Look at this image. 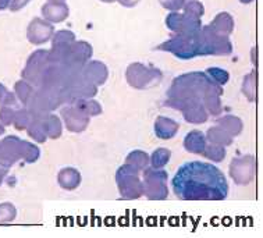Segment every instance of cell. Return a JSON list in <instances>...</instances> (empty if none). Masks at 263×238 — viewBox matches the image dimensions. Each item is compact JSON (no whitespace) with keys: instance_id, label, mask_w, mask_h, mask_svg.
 I'll list each match as a JSON object with an SVG mask.
<instances>
[{"instance_id":"32","label":"cell","mask_w":263,"mask_h":238,"mask_svg":"<svg viewBox=\"0 0 263 238\" xmlns=\"http://www.w3.org/2000/svg\"><path fill=\"white\" fill-rule=\"evenodd\" d=\"M208 115L219 116L223 112V106L220 102V95H208L202 99Z\"/></svg>"},{"instance_id":"14","label":"cell","mask_w":263,"mask_h":238,"mask_svg":"<svg viewBox=\"0 0 263 238\" xmlns=\"http://www.w3.org/2000/svg\"><path fill=\"white\" fill-rule=\"evenodd\" d=\"M42 17L52 24H59L66 21L70 15V7L64 2H48L41 9Z\"/></svg>"},{"instance_id":"9","label":"cell","mask_w":263,"mask_h":238,"mask_svg":"<svg viewBox=\"0 0 263 238\" xmlns=\"http://www.w3.org/2000/svg\"><path fill=\"white\" fill-rule=\"evenodd\" d=\"M229 173L237 186H248L256 176V159L252 155L235 157L230 163Z\"/></svg>"},{"instance_id":"2","label":"cell","mask_w":263,"mask_h":238,"mask_svg":"<svg viewBox=\"0 0 263 238\" xmlns=\"http://www.w3.org/2000/svg\"><path fill=\"white\" fill-rule=\"evenodd\" d=\"M208 95H223V86L216 84L206 72H188L174 78L167 90L164 106L172 109H185L192 102H202Z\"/></svg>"},{"instance_id":"35","label":"cell","mask_w":263,"mask_h":238,"mask_svg":"<svg viewBox=\"0 0 263 238\" xmlns=\"http://www.w3.org/2000/svg\"><path fill=\"white\" fill-rule=\"evenodd\" d=\"M17 217V209L13 204L5 202L0 204V224L10 223Z\"/></svg>"},{"instance_id":"49","label":"cell","mask_w":263,"mask_h":238,"mask_svg":"<svg viewBox=\"0 0 263 238\" xmlns=\"http://www.w3.org/2000/svg\"><path fill=\"white\" fill-rule=\"evenodd\" d=\"M48 2H64V0H48Z\"/></svg>"},{"instance_id":"28","label":"cell","mask_w":263,"mask_h":238,"mask_svg":"<svg viewBox=\"0 0 263 238\" xmlns=\"http://www.w3.org/2000/svg\"><path fill=\"white\" fill-rule=\"evenodd\" d=\"M172 157V151L167 148H159L149 156V164L155 169H163Z\"/></svg>"},{"instance_id":"34","label":"cell","mask_w":263,"mask_h":238,"mask_svg":"<svg viewBox=\"0 0 263 238\" xmlns=\"http://www.w3.org/2000/svg\"><path fill=\"white\" fill-rule=\"evenodd\" d=\"M182 10H184V14L191 15L195 19H202L205 14V6L202 5L199 0H187Z\"/></svg>"},{"instance_id":"42","label":"cell","mask_w":263,"mask_h":238,"mask_svg":"<svg viewBox=\"0 0 263 238\" xmlns=\"http://www.w3.org/2000/svg\"><path fill=\"white\" fill-rule=\"evenodd\" d=\"M116 2H119L120 5L124 7H134L139 3V0H116Z\"/></svg>"},{"instance_id":"15","label":"cell","mask_w":263,"mask_h":238,"mask_svg":"<svg viewBox=\"0 0 263 238\" xmlns=\"http://www.w3.org/2000/svg\"><path fill=\"white\" fill-rule=\"evenodd\" d=\"M82 76L85 77L86 80L96 86L103 85L107 78H109V70L106 67L105 63L98 62V60H92L88 62L82 68Z\"/></svg>"},{"instance_id":"30","label":"cell","mask_w":263,"mask_h":238,"mask_svg":"<svg viewBox=\"0 0 263 238\" xmlns=\"http://www.w3.org/2000/svg\"><path fill=\"white\" fill-rule=\"evenodd\" d=\"M41 156V151L36 145L21 139V159L25 163H35Z\"/></svg>"},{"instance_id":"24","label":"cell","mask_w":263,"mask_h":238,"mask_svg":"<svg viewBox=\"0 0 263 238\" xmlns=\"http://www.w3.org/2000/svg\"><path fill=\"white\" fill-rule=\"evenodd\" d=\"M43 124H45V131H46L48 138L58 139L62 137L63 123L58 116H54L50 113L46 119L43 120Z\"/></svg>"},{"instance_id":"11","label":"cell","mask_w":263,"mask_h":238,"mask_svg":"<svg viewBox=\"0 0 263 238\" xmlns=\"http://www.w3.org/2000/svg\"><path fill=\"white\" fill-rule=\"evenodd\" d=\"M53 33H54V27L52 23L41 17H35L27 28V39L29 43L39 46V45L49 42L53 38Z\"/></svg>"},{"instance_id":"21","label":"cell","mask_w":263,"mask_h":238,"mask_svg":"<svg viewBox=\"0 0 263 238\" xmlns=\"http://www.w3.org/2000/svg\"><path fill=\"white\" fill-rule=\"evenodd\" d=\"M206 141H209L211 143H216L220 147H229L233 143V137L230 135L226 130H223L220 125H216L212 129L208 130L206 133Z\"/></svg>"},{"instance_id":"12","label":"cell","mask_w":263,"mask_h":238,"mask_svg":"<svg viewBox=\"0 0 263 238\" xmlns=\"http://www.w3.org/2000/svg\"><path fill=\"white\" fill-rule=\"evenodd\" d=\"M62 119L66 129L71 133H82L85 131L91 117L86 116L82 110H80L77 106L67 105L62 109Z\"/></svg>"},{"instance_id":"17","label":"cell","mask_w":263,"mask_h":238,"mask_svg":"<svg viewBox=\"0 0 263 238\" xmlns=\"http://www.w3.org/2000/svg\"><path fill=\"white\" fill-rule=\"evenodd\" d=\"M58 182L63 190L74 191L81 186V174L74 167H64L59 172Z\"/></svg>"},{"instance_id":"37","label":"cell","mask_w":263,"mask_h":238,"mask_svg":"<svg viewBox=\"0 0 263 238\" xmlns=\"http://www.w3.org/2000/svg\"><path fill=\"white\" fill-rule=\"evenodd\" d=\"M76 33L68 29H60L53 33L52 43H72L76 42Z\"/></svg>"},{"instance_id":"10","label":"cell","mask_w":263,"mask_h":238,"mask_svg":"<svg viewBox=\"0 0 263 238\" xmlns=\"http://www.w3.org/2000/svg\"><path fill=\"white\" fill-rule=\"evenodd\" d=\"M166 27L174 33L195 35L201 31L202 21L201 19H195V17L184 14V13L173 11L166 17Z\"/></svg>"},{"instance_id":"7","label":"cell","mask_w":263,"mask_h":238,"mask_svg":"<svg viewBox=\"0 0 263 238\" xmlns=\"http://www.w3.org/2000/svg\"><path fill=\"white\" fill-rule=\"evenodd\" d=\"M167 173L163 169H145L144 170V181H142V188H144V195L151 200H164L168 196L167 188Z\"/></svg>"},{"instance_id":"3","label":"cell","mask_w":263,"mask_h":238,"mask_svg":"<svg viewBox=\"0 0 263 238\" xmlns=\"http://www.w3.org/2000/svg\"><path fill=\"white\" fill-rule=\"evenodd\" d=\"M233 53V43L229 36L212 28L202 27L199 31V56H229Z\"/></svg>"},{"instance_id":"16","label":"cell","mask_w":263,"mask_h":238,"mask_svg":"<svg viewBox=\"0 0 263 238\" xmlns=\"http://www.w3.org/2000/svg\"><path fill=\"white\" fill-rule=\"evenodd\" d=\"M180 130V124L168 117H158L155 121V134L160 139H172Z\"/></svg>"},{"instance_id":"47","label":"cell","mask_w":263,"mask_h":238,"mask_svg":"<svg viewBox=\"0 0 263 238\" xmlns=\"http://www.w3.org/2000/svg\"><path fill=\"white\" fill-rule=\"evenodd\" d=\"M241 3H244V5H248V3H252L254 0H239Z\"/></svg>"},{"instance_id":"5","label":"cell","mask_w":263,"mask_h":238,"mask_svg":"<svg viewBox=\"0 0 263 238\" xmlns=\"http://www.w3.org/2000/svg\"><path fill=\"white\" fill-rule=\"evenodd\" d=\"M125 80L135 89H148L162 82L163 74L156 67L145 66L144 63H131L127 67Z\"/></svg>"},{"instance_id":"46","label":"cell","mask_w":263,"mask_h":238,"mask_svg":"<svg viewBox=\"0 0 263 238\" xmlns=\"http://www.w3.org/2000/svg\"><path fill=\"white\" fill-rule=\"evenodd\" d=\"M5 133H6V127L3 125V124L0 123V135H3Z\"/></svg>"},{"instance_id":"22","label":"cell","mask_w":263,"mask_h":238,"mask_svg":"<svg viewBox=\"0 0 263 238\" xmlns=\"http://www.w3.org/2000/svg\"><path fill=\"white\" fill-rule=\"evenodd\" d=\"M217 125H220L221 129L226 130L227 133L234 138L237 135L241 134L242 131V127H244V124H242V120L238 119L237 116H223L221 119L217 120Z\"/></svg>"},{"instance_id":"48","label":"cell","mask_w":263,"mask_h":238,"mask_svg":"<svg viewBox=\"0 0 263 238\" xmlns=\"http://www.w3.org/2000/svg\"><path fill=\"white\" fill-rule=\"evenodd\" d=\"M101 2H103V3H115L116 0H101Z\"/></svg>"},{"instance_id":"36","label":"cell","mask_w":263,"mask_h":238,"mask_svg":"<svg viewBox=\"0 0 263 238\" xmlns=\"http://www.w3.org/2000/svg\"><path fill=\"white\" fill-rule=\"evenodd\" d=\"M206 74L211 77L212 80L216 82V84H219V85H226L230 80V74L223 68H219V67H211V68H208L206 70Z\"/></svg>"},{"instance_id":"25","label":"cell","mask_w":263,"mask_h":238,"mask_svg":"<svg viewBox=\"0 0 263 238\" xmlns=\"http://www.w3.org/2000/svg\"><path fill=\"white\" fill-rule=\"evenodd\" d=\"M43 120L45 119H32V121L27 127V133H28L29 138H32L35 142L38 143L46 142V139H48L46 131H45Z\"/></svg>"},{"instance_id":"26","label":"cell","mask_w":263,"mask_h":238,"mask_svg":"<svg viewBox=\"0 0 263 238\" xmlns=\"http://www.w3.org/2000/svg\"><path fill=\"white\" fill-rule=\"evenodd\" d=\"M125 163L137 169L138 172H144L145 169L149 167V155L142 151H134V152L128 153Z\"/></svg>"},{"instance_id":"44","label":"cell","mask_w":263,"mask_h":238,"mask_svg":"<svg viewBox=\"0 0 263 238\" xmlns=\"http://www.w3.org/2000/svg\"><path fill=\"white\" fill-rule=\"evenodd\" d=\"M6 94H7V88H6L3 84H0V106H2V102L5 99Z\"/></svg>"},{"instance_id":"4","label":"cell","mask_w":263,"mask_h":238,"mask_svg":"<svg viewBox=\"0 0 263 238\" xmlns=\"http://www.w3.org/2000/svg\"><path fill=\"white\" fill-rule=\"evenodd\" d=\"M156 50L172 53L181 60L194 59L199 56V33H195V35L174 33L166 42L156 46Z\"/></svg>"},{"instance_id":"45","label":"cell","mask_w":263,"mask_h":238,"mask_svg":"<svg viewBox=\"0 0 263 238\" xmlns=\"http://www.w3.org/2000/svg\"><path fill=\"white\" fill-rule=\"evenodd\" d=\"M10 2H11V0H0V11H2V10L9 9Z\"/></svg>"},{"instance_id":"19","label":"cell","mask_w":263,"mask_h":238,"mask_svg":"<svg viewBox=\"0 0 263 238\" xmlns=\"http://www.w3.org/2000/svg\"><path fill=\"white\" fill-rule=\"evenodd\" d=\"M206 147V137L205 134L201 131H191L185 135L184 138V148L185 151L194 155H202Z\"/></svg>"},{"instance_id":"8","label":"cell","mask_w":263,"mask_h":238,"mask_svg":"<svg viewBox=\"0 0 263 238\" xmlns=\"http://www.w3.org/2000/svg\"><path fill=\"white\" fill-rule=\"evenodd\" d=\"M49 66L48 50L45 49H38L29 54L28 60L25 63V67L21 71V78L29 82L35 88H39L42 84L43 72Z\"/></svg>"},{"instance_id":"1","label":"cell","mask_w":263,"mask_h":238,"mask_svg":"<svg viewBox=\"0 0 263 238\" xmlns=\"http://www.w3.org/2000/svg\"><path fill=\"white\" fill-rule=\"evenodd\" d=\"M174 195L181 200H224L229 182L220 169L205 162L182 164L172 180Z\"/></svg>"},{"instance_id":"40","label":"cell","mask_w":263,"mask_h":238,"mask_svg":"<svg viewBox=\"0 0 263 238\" xmlns=\"http://www.w3.org/2000/svg\"><path fill=\"white\" fill-rule=\"evenodd\" d=\"M17 96H15L14 92H10V90H7V94H6L5 99H3V102H2V106H10V107H15L17 106Z\"/></svg>"},{"instance_id":"43","label":"cell","mask_w":263,"mask_h":238,"mask_svg":"<svg viewBox=\"0 0 263 238\" xmlns=\"http://www.w3.org/2000/svg\"><path fill=\"white\" fill-rule=\"evenodd\" d=\"M7 173H9V167H5L3 164H0V186L3 184V181H5Z\"/></svg>"},{"instance_id":"27","label":"cell","mask_w":263,"mask_h":238,"mask_svg":"<svg viewBox=\"0 0 263 238\" xmlns=\"http://www.w3.org/2000/svg\"><path fill=\"white\" fill-rule=\"evenodd\" d=\"M35 90V86L31 85L29 82H27L25 80H20L14 84V94L17 96V99L23 106H25L28 103L29 98L32 96Z\"/></svg>"},{"instance_id":"33","label":"cell","mask_w":263,"mask_h":238,"mask_svg":"<svg viewBox=\"0 0 263 238\" xmlns=\"http://www.w3.org/2000/svg\"><path fill=\"white\" fill-rule=\"evenodd\" d=\"M32 121V116L29 115V112L27 110L25 106H23L21 109L15 110L14 121H13V125L17 131H23V130H27V127L29 125V123Z\"/></svg>"},{"instance_id":"23","label":"cell","mask_w":263,"mask_h":238,"mask_svg":"<svg viewBox=\"0 0 263 238\" xmlns=\"http://www.w3.org/2000/svg\"><path fill=\"white\" fill-rule=\"evenodd\" d=\"M242 94L249 102H254L256 99V95H258V72H256V70H252L244 77Z\"/></svg>"},{"instance_id":"20","label":"cell","mask_w":263,"mask_h":238,"mask_svg":"<svg viewBox=\"0 0 263 238\" xmlns=\"http://www.w3.org/2000/svg\"><path fill=\"white\" fill-rule=\"evenodd\" d=\"M209 25L219 33L230 36L233 33V31H234V19L229 13L223 11V13H219V14L216 15Z\"/></svg>"},{"instance_id":"41","label":"cell","mask_w":263,"mask_h":238,"mask_svg":"<svg viewBox=\"0 0 263 238\" xmlns=\"http://www.w3.org/2000/svg\"><path fill=\"white\" fill-rule=\"evenodd\" d=\"M29 2H31V0H11L9 6L10 11H11V13H15V11H18V10L24 9Z\"/></svg>"},{"instance_id":"18","label":"cell","mask_w":263,"mask_h":238,"mask_svg":"<svg viewBox=\"0 0 263 238\" xmlns=\"http://www.w3.org/2000/svg\"><path fill=\"white\" fill-rule=\"evenodd\" d=\"M184 120L190 124H203L208 121V112L202 102H192L182 110Z\"/></svg>"},{"instance_id":"38","label":"cell","mask_w":263,"mask_h":238,"mask_svg":"<svg viewBox=\"0 0 263 238\" xmlns=\"http://www.w3.org/2000/svg\"><path fill=\"white\" fill-rule=\"evenodd\" d=\"M15 107H10V106H2L0 107V123L3 124L5 127L11 125L14 121L15 116Z\"/></svg>"},{"instance_id":"13","label":"cell","mask_w":263,"mask_h":238,"mask_svg":"<svg viewBox=\"0 0 263 238\" xmlns=\"http://www.w3.org/2000/svg\"><path fill=\"white\" fill-rule=\"evenodd\" d=\"M21 159V139L15 135H7L0 141V164L11 167Z\"/></svg>"},{"instance_id":"29","label":"cell","mask_w":263,"mask_h":238,"mask_svg":"<svg viewBox=\"0 0 263 238\" xmlns=\"http://www.w3.org/2000/svg\"><path fill=\"white\" fill-rule=\"evenodd\" d=\"M74 106H77L78 109L82 110L86 116L89 117H95V116H99L102 113V106L101 103H98L96 100L91 99H78L74 103Z\"/></svg>"},{"instance_id":"6","label":"cell","mask_w":263,"mask_h":238,"mask_svg":"<svg viewBox=\"0 0 263 238\" xmlns=\"http://www.w3.org/2000/svg\"><path fill=\"white\" fill-rule=\"evenodd\" d=\"M116 182L119 187L120 196L123 199H138L144 195V188H142V181L139 178V172L127 163H124L116 173Z\"/></svg>"},{"instance_id":"31","label":"cell","mask_w":263,"mask_h":238,"mask_svg":"<svg viewBox=\"0 0 263 238\" xmlns=\"http://www.w3.org/2000/svg\"><path fill=\"white\" fill-rule=\"evenodd\" d=\"M206 159H209L212 162L215 163H219V162H223L226 159V147H220V145H216V143H206L205 147V151L202 153Z\"/></svg>"},{"instance_id":"39","label":"cell","mask_w":263,"mask_h":238,"mask_svg":"<svg viewBox=\"0 0 263 238\" xmlns=\"http://www.w3.org/2000/svg\"><path fill=\"white\" fill-rule=\"evenodd\" d=\"M185 2L187 0H159L162 7H164L168 11H180L185 5Z\"/></svg>"}]
</instances>
